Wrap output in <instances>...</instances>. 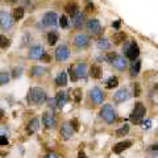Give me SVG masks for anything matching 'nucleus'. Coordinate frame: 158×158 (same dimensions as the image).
<instances>
[{
  "mask_svg": "<svg viewBox=\"0 0 158 158\" xmlns=\"http://www.w3.org/2000/svg\"><path fill=\"white\" fill-rule=\"evenodd\" d=\"M29 99L33 104H42L46 100V92L40 87H33L29 92Z\"/></svg>",
  "mask_w": 158,
  "mask_h": 158,
  "instance_id": "nucleus-1",
  "label": "nucleus"
},
{
  "mask_svg": "<svg viewBox=\"0 0 158 158\" xmlns=\"http://www.w3.org/2000/svg\"><path fill=\"white\" fill-rule=\"evenodd\" d=\"M124 53L127 58L132 59V61H136L140 56V49L138 45H137L134 41H130V42H127L124 45Z\"/></svg>",
  "mask_w": 158,
  "mask_h": 158,
  "instance_id": "nucleus-2",
  "label": "nucleus"
},
{
  "mask_svg": "<svg viewBox=\"0 0 158 158\" xmlns=\"http://www.w3.org/2000/svg\"><path fill=\"white\" fill-rule=\"evenodd\" d=\"M146 115V108L142 103H136L133 108V112L130 115V119L134 121V123H138L141 119H144V116Z\"/></svg>",
  "mask_w": 158,
  "mask_h": 158,
  "instance_id": "nucleus-3",
  "label": "nucleus"
},
{
  "mask_svg": "<svg viewBox=\"0 0 158 158\" xmlns=\"http://www.w3.org/2000/svg\"><path fill=\"white\" fill-rule=\"evenodd\" d=\"M100 115H102V117L104 119V120L107 121V123H109V124H111L112 121L115 120V111H113V108H112V105H111V104H105V105H103Z\"/></svg>",
  "mask_w": 158,
  "mask_h": 158,
  "instance_id": "nucleus-4",
  "label": "nucleus"
},
{
  "mask_svg": "<svg viewBox=\"0 0 158 158\" xmlns=\"http://www.w3.org/2000/svg\"><path fill=\"white\" fill-rule=\"evenodd\" d=\"M0 17H1V29H3V31H7V29L12 28L13 21H12V17H11L9 13L5 12V11H1V12H0Z\"/></svg>",
  "mask_w": 158,
  "mask_h": 158,
  "instance_id": "nucleus-5",
  "label": "nucleus"
},
{
  "mask_svg": "<svg viewBox=\"0 0 158 158\" xmlns=\"http://www.w3.org/2000/svg\"><path fill=\"white\" fill-rule=\"evenodd\" d=\"M86 28H87V31L90 32L91 34H99L100 31H102L100 22L98 21V20H95V19L88 20V21H87V24H86Z\"/></svg>",
  "mask_w": 158,
  "mask_h": 158,
  "instance_id": "nucleus-6",
  "label": "nucleus"
},
{
  "mask_svg": "<svg viewBox=\"0 0 158 158\" xmlns=\"http://www.w3.org/2000/svg\"><path fill=\"white\" fill-rule=\"evenodd\" d=\"M70 56V52H68L67 46L66 45H59L56 50V59L57 61H66Z\"/></svg>",
  "mask_w": 158,
  "mask_h": 158,
  "instance_id": "nucleus-7",
  "label": "nucleus"
},
{
  "mask_svg": "<svg viewBox=\"0 0 158 158\" xmlns=\"http://www.w3.org/2000/svg\"><path fill=\"white\" fill-rule=\"evenodd\" d=\"M74 45L77 47H86L88 45V37L83 33H78L74 37Z\"/></svg>",
  "mask_w": 158,
  "mask_h": 158,
  "instance_id": "nucleus-8",
  "label": "nucleus"
},
{
  "mask_svg": "<svg viewBox=\"0 0 158 158\" xmlns=\"http://www.w3.org/2000/svg\"><path fill=\"white\" fill-rule=\"evenodd\" d=\"M90 96H91V99L94 100V103H96V104H100L103 102V99H104L103 91L100 90L99 87H94L90 92Z\"/></svg>",
  "mask_w": 158,
  "mask_h": 158,
  "instance_id": "nucleus-9",
  "label": "nucleus"
},
{
  "mask_svg": "<svg viewBox=\"0 0 158 158\" xmlns=\"http://www.w3.org/2000/svg\"><path fill=\"white\" fill-rule=\"evenodd\" d=\"M129 91L127 90V88H121V90H119L115 94V96H113V99H115L116 103H123L125 102V100L129 99Z\"/></svg>",
  "mask_w": 158,
  "mask_h": 158,
  "instance_id": "nucleus-10",
  "label": "nucleus"
},
{
  "mask_svg": "<svg viewBox=\"0 0 158 158\" xmlns=\"http://www.w3.org/2000/svg\"><path fill=\"white\" fill-rule=\"evenodd\" d=\"M73 132H74V128L71 127V124L70 123H63L62 127H61V134H62L63 138L65 140L71 138Z\"/></svg>",
  "mask_w": 158,
  "mask_h": 158,
  "instance_id": "nucleus-11",
  "label": "nucleus"
},
{
  "mask_svg": "<svg viewBox=\"0 0 158 158\" xmlns=\"http://www.w3.org/2000/svg\"><path fill=\"white\" fill-rule=\"evenodd\" d=\"M111 63H112V66L115 68H117V70H124L125 67H127V59L125 58H123V57H120V56H116L115 58L111 61Z\"/></svg>",
  "mask_w": 158,
  "mask_h": 158,
  "instance_id": "nucleus-12",
  "label": "nucleus"
},
{
  "mask_svg": "<svg viewBox=\"0 0 158 158\" xmlns=\"http://www.w3.org/2000/svg\"><path fill=\"white\" fill-rule=\"evenodd\" d=\"M42 120H43L45 127H47V128H53L54 125H56V120H54V115H53L52 109H50V111H46L45 113H43Z\"/></svg>",
  "mask_w": 158,
  "mask_h": 158,
  "instance_id": "nucleus-13",
  "label": "nucleus"
},
{
  "mask_svg": "<svg viewBox=\"0 0 158 158\" xmlns=\"http://www.w3.org/2000/svg\"><path fill=\"white\" fill-rule=\"evenodd\" d=\"M45 54V52H43V47L42 46H33L31 49V52H29V58L32 59H41V57Z\"/></svg>",
  "mask_w": 158,
  "mask_h": 158,
  "instance_id": "nucleus-14",
  "label": "nucleus"
},
{
  "mask_svg": "<svg viewBox=\"0 0 158 158\" xmlns=\"http://www.w3.org/2000/svg\"><path fill=\"white\" fill-rule=\"evenodd\" d=\"M57 21H58V16H57L54 12H47L46 15L43 16V22L46 25L54 26V25H57Z\"/></svg>",
  "mask_w": 158,
  "mask_h": 158,
  "instance_id": "nucleus-15",
  "label": "nucleus"
},
{
  "mask_svg": "<svg viewBox=\"0 0 158 158\" xmlns=\"http://www.w3.org/2000/svg\"><path fill=\"white\" fill-rule=\"evenodd\" d=\"M130 146H132V142H130V141H123V142H119V144H116V145L113 146V153L120 154L121 152L127 150L128 148H130Z\"/></svg>",
  "mask_w": 158,
  "mask_h": 158,
  "instance_id": "nucleus-16",
  "label": "nucleus"
},
{
  "mask_svg": "<svg viewBox=\"0 0 158 158\" xmlns=\"http://www.w3.org/2000/svg\"><path fill=\"white\" fill-rule=\"evenodd\" d=\"M38 127H40V121H38V119H32V120L29 121L28 127H26V132H28V134L36 133V132L38 130Z\"/></svg>",
  "mask_w": 158,
  "mask_h": 158,
  "instance_id": "nucleus-17",
  "label": "nucleus"
},
{
  "mask_svg": "<svg viewBox=\"0 0 158 158\" xmlns=\"http://www.w3.org/2000/svg\"><path fill=\"white\" fill-rule=\"evenodd\" d=\"M102 74H103V70L102 67H100L98 63L96 65H92L90 68V75L94 78V79H99V78H102Z\"/></svg>",
  "mask_w": 158,
  "mask_h": 158,
  "instance_id": "nucleus-18",
  "label": "nucleus"
},
{
  "mask_svg": "<svg viewBox=\"0 0 158 158\" xmlns=\"http://www.w3.org/2000/svg\"><path fill=\"white\" fill-rule=\"evenodd\" d=\"M65 11L70 16H73V17H74V16H77L78 13H79V7H78L77 3H70V4H67V5H66Z\"/></svg>",
  "mask_w": 158,
  "mask_h": 158,
  "instance_id": "nucleus-19",
  "label": "nucleus"
},
{
  "mask_svg": "<svg viewBox=\"0 0 158 158\" xmlns=\"http://www.w3.org/2000/svg\"><path fill=\"white\" fill-rule=\"evenodd\" d=\"M140 68H141V61L140 59L133 61V63L130 65V75L132 77H137L140 74Z\"/></svg>",
  "mask_w": 158,
  "mask_h": 158,
  "instance_id": "nucleus-20",
  "label": "nucleus"
},
{
  "mask_svg": "<svg viewBox=\"0 0 158 158\" xmlns=\"http://www.w3.org/2000/svg\"><path fill=\"white\" fill-rule=\"evenodd\" d=\"M74 70H75V73H77L78 78H84L87 74L86 65H84V63H78V65L74 67Z\"/></svg>",
  "mask_w": 158,
  "mask_h": 158,
  "instance_id": "nucleus-21",
  "label": "nucleus"
},
{
  "mask_svg": "<svg viewBox=\"0 0 158 158\" xmlns=\"http://www.w3.org/2000/svg\"><path fill=\"white\" fill-rule=\"evenodd\" d=\"M56 84H57V86H62V87L67 84V74H66L65 71L59 73V75L57 77V79H56Z\"/></svg>",
  "mask_w": 158,
  "mask_h": 158,
  "instance_id": "nucleus-22",
  "label": "nucleus"
},
{
  "mask_svg": "<svg viewBox=\"0 0 158 158\" xmlns=\"http://www.w3.org/2000/svg\"><path fill=\"white\" fill-rule=\"evenodd\" d=\"M56 100H57V107H59V108H62L63 105L66 104V94L65 92H58L56 96Z\"/></svg>",
  "mask_w": 158,
  "mask_h": 158,
  "instance_id": "nucleus-23",
  "label": "nucleus"
},
{
  "mask_svg": "<svg viewBox=\"0 0 158 158\" xmlns=\"http://www.w3.org/2000/svg\"><path fill=\"white\" fill-rule=\"evenodd\" d=\"M83 20H84L83 13H78L77 16H74V19H73V25H74L75 28H81L82 25H83Z\"/></svg>",
  "mask_w": 158,
  "mask_h": 158,
  "instance_id": "nucleus-24",
  "label": "nucleus"
},
{
  "mask_svg": "<svg viewBox=\"0 0 158 158\" xmlns=\"http://www.w3.org/2000/svg\"><path fill=\"white\" fill-rule=\"evenodd\" d=\"M125 37H127V34L124 33V32H117V33L113 34V37H112V40H113V42L115 43H121L123 41L125 40Z\"/></svg>",
  "mask_w": 158,
  "mask_h": 158,
  "instance_id": "nucleus-25",
  "label": "nucleus"
},
{
  "mask_svg": "<svg viewBox=\"0 0 158 158\" xmlns=\"http://www.w3.org/2000/svg\"><path fill=\"white\" fill-rule=\"evenodd\" d=\"M58 41V33L57 32H49L47 33V42H49V45H56V42Z\"/></svg>",
  "mask_w": 158,
  "mask_h": 158,
  "instance_id": "nucleus-26",
  "label": "nucleus"
},
{
  "mask_svg": "<svg viewBox=\"0 0 158 158\" xmlns=\"http://www.w3.org/2000/svg\"><path fill=\"white\" fill-rule=\"evenodd\" d=\"M31 74L33 75V77H41L42 74H45V67H42V66H34V67L32 68Z\"/></svg>",
  "mask_w": 158,
  "mask_h": 158,
  "instance_id": "nucleus-27",
  "label": "nucleus"
},
{
  "mask_svg": "<svg viewBox=\"0 0 158 158\" xmlns=\"http://www.w3.org/2000/svg\"><path fill=\"white\" fill-rule=\"evenodd\" d=\"M24 17V8L19 7V8H15L13 9V19L15 20H21Z\"/></svg>",
  "mask_w": 158,
  "mask_h": 158,
  "instance_id": "nucleus-28",
  "label": "nucleus"
},
{
  "mask_svg": "<svg viewBox=\"0 0 158 158\" xmlns=\"http://www.w3.org/2000/svg\"><path fill=\"white\" fill-rule=\"evenodd\" d=\"M128 132H129V125H123L121 128H119L116 130V134H117V137H123L125 134H128Z\"/></svg>",
  "mask_w": 158,
  "mask_h": 158,
  "instance_id": "nucleus-29",
  "label": "nucleus"
},
{
  "mask_svg": "<svg viewBox=\"0 0 158 158\" xmlns=\"http://www.w3.org/2000/svg\"><path fill=\"white\" fill-rule=\"evenodd\" d=\"M119 84V81L116 77H112L109 78L108 81H107V88H115V87H117Z\"/></svg>",
  "mask_w": 158,
  "mask_h": 158,
  "instance_id": "nucleus-30",
  "label": "nucleus"
},
{
  "mask_svg": "<svg viewBox=\"0 0 158 158\" xmlns=\"http://www.w3.org/2000/svg\"><path fill=\"white\" fill-rule=\"evenodd\" d=\"M98 47L99 49H108L109 47V42L107 38H102V40L98 41Z\"/></svg>",
  "mask_w": 158,
  "mask_h": 158,
  "instance_id": "nucleus-31",
  "label": "nucleus"
},
{
  "mask_svg": "<svg viewBox=\"0 0 158 158\" xmlns=\"http://www.w3.org/2000/svg\"><path fill=\"white\" fill-rule=\"evenodd\" d=\"M8 81H9L8 74H7V73H1V74H0V83H1V86L7 84V83H8Z\"/></svg>",
  "mask_w": 158,
  "mask_h": 158,
  "instance_id": "nucleus-32",
  "label": "nucleus"
},
{
  "mask_svg": "<svg viewBox=\"0 0 158 158\" xmlns=\"http://www.w3.org/2000/svg\"><path fill=\"white\" fill-rule=\"evenodd\" d=\"M74 100L77 103H79L81 102V99H82V90L81 88H75V91H74Z\"/></svg>",
  "mask_w": 158,
  "mask_h": 158,
  "instance_id": "nucleus-33",
  "label": "nucleus"
},
{
  "mask_svg": "<svg viewBox=\"0 0 158 158\" xmlns=\"http://www.w3.org/2000/svg\"><path fill=\"white\" fill-rule=\"evenodd\" d=\"M68 74H70V79H71L73 82H77L78 75H77V73H75L74 67H68Z\"/></svg>",
  "mask_w": 158,
  "mask_h": 158,
  "instance_id": "nucleus-34",
  "label": "nucleus"
},
{
  "mask_svg": "<svg viewBox=\"0 0 158 158\" xmlns=\"http://www.w3.org/2000/svg\"><path fill=\"white\" fill-rule=\"evenodd\" d=\"M59 24H61L62 28H66V26H67V17H66L65 15L59 17Z\"/></svg>",
  "mask_w": 158,
  "mask_h": 158,
  "instance_id": "nucleus-35",
  "label": "nucleus"
},
{
  "mask_svg": "<svg viewBox=\"0 0 158 158\" xmlns=\"http://www.w3.org/2000/svg\"><path fill=\"white\" fill-rule=\"evenodd\" d=\"M1 41H3V42H1V47H3V49H5V47L9 46L11 40H8V38H5V37L3 36V37H1Z\"/></svg>",
  "mask_w": 158,
  "mask_h": 158,
  "instance_id": "nucleus-36",
  "label": "nucleus"
},
{
  "mask_svg": "<svg viewBox=\"0 0 158 158\" xmlns=\"http://www.w3.org/2000/svg\"><path fill=\"white\" fill-rule=\"evenodd\" d=\"M141 95V88H140L138 83H134V96H140Z\"/></svg>",
  "mask_w": 158,
  "mask_h": 158,
  "instance_id": "nucleus-37",
  "label": "nucleus"
},
{
  "mask_svg": "<svg viewBox=\"0 0 158 158\" xmlns=\"http://www.w3.org/2000/svg\"><path fill=\"white\" fill-rule=\"evenodd\" d=\"M70 124H71V127L74 128V130H78V128L79 127H78V120L77 119H73V120L70 121Z\"/></svg>",
  "mask_w": 158,
  "mask_h": 158,
  "instance_id": "nucleus-38",
  "label": "nucleus"
},
{
  "mask_svg": "<svg viewBox=\"0 0 158 158\" xmlns=\"http://www.w3.org/2000/svg\"><path fill=\"white\" fill-rule=\"evenodd\" d=\"M50 56L49 54H47V53H45V54H43L42 57H41V61H43V62H50Z\"/></svg>",
  "mask_w": 158,
  "mask_h": 158,
  "instance_id": "nucleus-39",
  "label": "nucleus"
},
{
  "mask_svg": "<svg viewBox=\"0 0 158 158\" xmlns=\"http://www.w3.org/2000/svg\"><path fill=\"white\" fill-rule=\"evenodd\" d=\"M150 125H152V121H150V120H145V123H142V127L145 128V129H149Z\"/></svg>",
  "mask_w": 158,
  "mask_h": 158,
  "instance_id": "nucleus-40",
  "label": "nucleus"
},
{
  "mask_svg": "<svg viewBox=\"0 0 158 158\" xmlns=\"http://www.w3.org/2000/svg\"><path fill=\"white\" fill-rule=\"evenodd\" d=\"M120 25H121V21H120V20H116L115 22H112V26H113L115 29H119V28H120Z\"/></svg>",
  "mask_w": 158,
  "mask_h": 158,
  "instance_id": "nucleus-41",
  "label": "nucleus"
},
{
  "mask_svg": "<svg viewBox=\"0 0 158 158\" xmlns=\"http://www.w3.org/2000/svg\"><path fill=\"white\" fill-rule=\"evenodd\" d=\"M0 144H1V145H7V144H8V138H5V136H1Z\"/></svg>",
  "mask_w": 158,
  "mask_h": 158,
  "instance_id": "nucleus-42",
  "label": "nucleus"
},
{
  "mask_svg": "<svg viewBox=\"0 0 158 158\" xmlns=\"http://www.w3.org/2000/svg\"><path fill=\"white\" fill-rule=\"evenodd\" d=\"M20 73H21V67H20L19 68V70H17V68H15V70H13V77H19V75H20Z\"/></svg>",
  "mask_w": 158,
  "mask_h": 158,
  "instance_id": "nucleus-43",
  "label": "nucleus"
},
{
  "mask_svg": "<svg viewBox=\"0 0 158 158\" xmlns=\"http://www.w3.org/2000/svg\"><path fill=\"white\" fill-rule=\"evenodd\" d=\"M90 9H94V5H92V3L87 1V11H90Z\"/></svg>",
  "mask_w": 158,
  "mask_h": 158,
  "instance_id": "nucleus-44",
  "label": "nucleus"
},
{
  "mask_svg": "<svg viewBox=\"0 0 158 158\" xmlns=\"http://www.w3.org/2000/svg\"><path fill=\"white\" fill-rule=\"evenodd\" d=\"M45 158H58V157H57L56 154H52V153H49V154L45 155Z\"/></svg>",
  "mask_w": 158,
  "mask_h": 158,
  "instance_id": "nucleus-45",
  "label": "nucleus"
},
{
  "mask_svg": "<svg viewBox=\"0 0 158 158\" xmlns=\"http://www.w3.org/2000/svg\"><path fill=\"white\" fill-rule=\"evenodd\" d=\"M78 158H87V157H86V154H84L83 152H79L78 153Z\"/></svg>",
  "mask_w": 158,
  "mask_h": 158,
  "instance_id": "nucleus-46",
  "label": "nucleus"
},
{
  "mask_svg": "<svg viewBox=\"0 0 158 158\" xmlns=\"http://www.w3.org/2000/svg\"><path fill=\"white\" fill-rule=\"evenodd\" d=\"M150 149H152V150H158V145H152Z\"/></svg>",
  "mask_w": 158,
  "mask_h": 158,
  "instance_id": "nucleus-47",
  "label": "nucleus"
},
{
  "mask_svg": "<svg viewBox=\"0 0 158 158\" xmlns=\"http://www.w3.org/2000/svg\"><path fill=\"white\" fill-rule=\"evenodd\" d=\"M154 91H155V92L158 94V83H157V84H155V86H154Z\"/></svg>",
  "mask_w": 158,
  "mask_h": 158,
  "instance_id": "nucleus-48",
  "label": "nucleus"
},
{
  "mask_svg": "<svg viewBox=\"0 0 158 158\" xmlns=\"http://www.w3.org/2000/svg\"><path fill=\"white\" fill-rule=\"evenodd\" d=\"M11 3H15V1H17V0H9Z\"/></svg>",
  "mask_w": 158,
  "mask_h": 158,
  "instance_id": "nucleus-49",
  "label": "nucleus"
}]
</instances>
